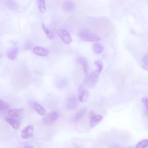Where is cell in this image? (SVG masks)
<instances>
[{
  "label": "cell",
  "instance_id": "obj_1",
  "mask_svg": "<svg viewBox=\"0 0 148 148\" xmlns=\"http://www.w3.org/2000/svg\"><path fill=\"white\" fill-rule=\"evenodd\" d=\"M92 27L101 35H103V33L107 35V33H109V24L106 18H97L92 23Z\"/></svg>",
  "mask_w": 148,
  "mask_h": 148
},
{
  "label": "cell",
  "instance_id": "obj_2",
  "mask_svg": "<svg viewBox=\"0 0 148 148\" xmlns=\"http://www.w3.org/2000/svg\"><path fill=\"white\" fill-rule=\"evenodd\" d=\"M79 36L82 40L90 42H97L101 39L99 36L86 29L81 31L79 33Z\"/></svg>",
  "mask_w": 148,
  "mask_h": 148
},
{
  "label": "cell",
  "instance_id": "obj_3",
  "mask_svg": "<svg viewBox=\"0 0 148 148\" xmlns=\"http://www.w3.org/2000/svg\"><path fill=\"white\" fill-rule=\"evenodd\" d=\"M58 118V113L56 112H51L43 118L42 123L45 125H49L57 121Z\"/></svg>",
  "mask_w": 148,
  "mask_h": 148
},
{
  "label": "cell",
  "instance_id": "obj_4",
  "mask_svg": "<svg viewBox=\"0 0 148 148\" xmlns=\"http://www.w3.org/2000/svg\"><path fill=\"white\" fill-rule=\"evenodd\" d=\"M103 119L102 116L96 114L94 111H91L88 114V121L91 127L97 125Z\"/></svg>",
  "mask_w": 148,
  "mask_h": 148
},
{
  "label": "cell",
  "instance_id": "obj_5",
  "mask_svg": "<svg viewBox=\"0 0 148 148\" xmlns=\"http://www.w3.org/2000/svg\"><path fill=\"white\" fill-rule=\"evenodd\" d=\"M57 34L59 38L62 40V41L65 44H70L72 40V37L69 33L64 29H60L57 31Z\"/></svg>",
  "mask_w": 148,
  "mask_h": 148
},
{
  "label": "cell",
  "instance_id": "obj_6",
  "mask_svg": "<svg viewBox=\"0 0 148 148\" xmlns=\"http://www.w3.org/2000/svg\"><path fill=\"white\" fill-rule=\"evenodd\" d=\"M34 128L31 125L26 126L24 129L22 130L20 133L21 138L23 139H28L34 136Z\"/></svg>",
  "mask_w": 148,
  "mask_h": 148
},
{
  "label": "cell",
  "instance_id": "obj_7",
  "mask_svg": "<svg viewBox=\"0 0 148 148\" xmlns=\"http://www.w3.org/2000/svg\"><path fill=\"white\" fill-rule=\"evenodd\" d=\"M33 52L39 56H47L49 54V50L43 47L36 46L33 49Z\"/></svg>",
  "mask_w": 148,
  "mask_h": 148
},
{
  "label": "cell",
  "instance_id": "obj_8",
  "mask_svg": "<svg viewBox=\"0 0 148 148\" xmlns=\"http://www.w3.org/2000/svg\"><path fill=\"white\" fill-rule=\"evenodd\" d=\"M6 121L10 124L14 129L17 130L19 129L20 124L19 121L15 117H7L5 119Z\"/></svg>",
  "mask_w": 148,
  "mask_h": 148
},
{
  "label": "cell",
  "instance_id": "obj_9",
  "mask_svg": "<svg viewBox=\"0 0 148 148\" xmlns=\"http://www.w3.org/2000/svg\"><path fill=\"white\" fill-rule=\"evenodd\" d=\"M31 105L32 108L34 109V110L37 113H38L39 115H40V116L45 115V113H46L45 110L44 108H43V106H42L40 105H39V103L35 102H31Z\"/></svg>",
  "mask_w": 148,
  "mask_h": 148
},
{
  "label": "cell",
  "instance_id": "obj_10",
  "mask_svg": "<svg viewBox=\"0 0 148 148\" xmlns=\"http://www.w3.org/2000/svg\"><path fill=\"white\" fill-rule=\"evenodd\" d=\"M75 3L73 1L71 0H66L63 3L62 8L65 11H72L75 9Z\"/></svg>",
  "mask_w": 148,
  "mask_h": 148
},
{
  "label": "cell",
  "instance_id": "obj_11",
  "mask_svg": "<svg viewBox=\"0 0 148 148\" xmlns=\"http://www.w3.org/2000/svg\"><path fill=\"white\" fill-rule=\"evenodd\" d=\"M17 54H18V50L16 47L9 49V50H7L6 53V55L7 57L11 60H16L17 57Z\"/></svg>",
  "mask_w": 148,
  "mask_h": 148
},
{
  "label": "cell",
  "instance_id": "obj_12",
  "mask_svg": "<svg viewBox=\"0 0 148 148\" xmlns=\"http://www.w3.org/2000/svg\"><path fill=\"white\" fill-rule=\"evenodd\" d=\"M23 113V109H10L8 110V114L10 117H18Z\"/></svg>",
  "mask_w": 148,
  "mask_h": 148
},
{
  "label": "cell",
  "instance_id": "obj_13",
  "mask_svg": "<svg viewBox=\"0 0 148 148\" xmlns=\"http://www.w3.org/2000/svg\"><path fill=\"white\" fill-rule=\"evenodd\" d=\"M77 103V99L75 95H71L67 99V106L68 108L72 109L75 107Z\"/></svg>",
  "mask_w": 148,
  "mask_h": 148
},
{
  "label": "cell",
  "instance_id": "obj_14",
  "mask_svg": "<svg viewBox=\"0 0 148 148\" xmlns=\"http://www.w3.org/2000/svg\"><path fill=\"white\" fill-rule=\"evenodd\" d=\"M77 62L82 66L84 73H87L88 71V64L86 60L83 57H80L77 58Z\"/></svg>",
  "mask_w": 148,
  "mask_h": 148
},
{
  "label": "cell",
  "instance_id": "obj_15",
  "mask_svg": "<svg viewBox=\"0 0 148 148\" xmlns=\"http://www.w3.org/2000/svg\"><path fill=\"white\" fill-rule=\"evenodd\" d=\"M88 92L87 90H83L78 96V100L80 102H85L87 99V98L88 97Z\"/></svg>",
  "mask_w": 148,
  "mask_h": 148
},
{
  "label": "cell",
  "instance_id": "obj_16",
  "mask_svg": "<svg viewBox=\"0 0 148 148\" xmlns=\"http://www.w3.org/2000/svg\"><path fill=\"white\" fill-rule=\"evenodd\" d=\"M37 6L40 13H45L46 12L45 0H36Z\"/></svg>",
  "mask_w": 148,
  "mask_h": 148
},
{
  "label": "cell",
  "instance_id": "obj_17",
  "mask_svg": "<svg viewBox=\"0 0 148 148\" xmlns=\"http://www.w3.org/2000/svg\"><path fill=\"white\" fill-rule=\"evenodd\" d=\"M101 73L97 69L93 71L91 74H90V79L92 83L95 84L97 82V80L99 77V75Z\"/></svg>",
  "mask_w": 148,
  "mask_h": 148
},
{
  "label": "cell",
  "instance_id": "obj_18",
  "mask_svg": "<svg viewBox=\"0 0 148 148\" xmlns=\"http://www.w3.org/2000/svg\"><path fill=\"white\" fill-rule=\"evenodd\" d=\"M92 49L94 50V51L96 53V54H101L103 52V46L98 43H96L95 44L93 45L92 46Z\"/></svg>",
  "mask_w": 148,
  "mask_h": 148
},
{
  "label": "cell",
  "instance_id": "obj_19",
  "mask_svg": "<svg viewBox=\"0 0 148 148\" xmlns=\"http://www.w3.org/2000/svg\"><path fill=\"white\" fill-rule=\"evenodd\" d=\"M42 29H43L44 32H45V34H46V35L49 39H53V38L54 36V34L46 25H45L44 24H42Z\"/></svg>",
  "mask_w": 148,
  "mask_h": 148
},
{
  "label": "cell",
  "instance_id": "obj_20",
  "mask_svg": "<svg viewBox=\"0 0 148 148\" xmlns=\"http://www.w3.org/2000/svg\"><path fill=\"white\" fill-rule=\"evenodd\" d=\"M148 147V139H143L138 142L136 148H146Z\"/></svg>",
  "mask_w": 148,
  "mask_h": 148
},
{
  "label": "cell",
  "instance_id": "obj_21",
  "mask_svg": "<svg viewBox=\"0 0 148 148\" xmlns=\"http://www.w3.org/2000/svg\"><path fill=\"white\" fill-rule=\"evenodd\" d=\"M10 105L7 102L2 101V99H0V110H4L10 109Z\"/></svg>",
  "mask_w": 148,
  "mask_h": 148
},
{
  "label": "cell",
  "instance_id": "obj_22",
  "mask_svg": "<svg viewBox=\"0 0 148 148\" xmlns=\"http://www.w3.org/2000/svg\"><path fill=\"white\" fill-rule=\"evenodd\" d=\"M86 111V109H82L80 110H79L78 112H77L75 116V121H77L79 120H80L82 117V116L84 114Z\"/></svg>",
  "mask_w": 148,
  "mask_h": 148
},
{
  "label": "cell",
  "instance_id": "obj_23",
  "mask_svg": "<svg viewBox=\"0 0 148 148\" xmlns=\"http://www.w3.org/2000/svg\"><path fill=\"white\" fill-rule=\"evenodd\" d=\"M95 65L97 66V70L99 72H101V71L103 69V62L101 60H97L94 62Z\"/></svg>",
  "mask_w": 148,
  "mask_h": 148
},
{
  "label": "cell",
  "instance_id": "obj_24",
  "mask_svg": "<svg viewBox=\"0 0 148 148\" xmlns=\"http://www.w3.org/2000/svg\"><path fill=\"white\" fill-rule=\"evenodd\" d=\"M142 61L144 63V64H147L148 65V54L145 55L143 58H142Z\"/></svg>",
  "mask_w": 148,
  "mask_h": 148
},
{
  "label": "cell",
  "instance_id": "obj_25",
  "mask_svg": "<svg viewBox=\"0 0 148 148\" xmlns=\"http://www.w3.org/2000/svg\"><path fill=\"white\" fill-rule=\"evenodd\" d=\"M141 100H142V102L145 104V103H146V102H148V98H147V97H142V99H141Z\"/></svg>",
  "mask_w": 148,
  "mask_h": 148
},
{
  "label": "cell",
  "instance_id": "obj_26",
  "mask_svg": "<svg viewBox=\"0 0 148 148\" xmlns=\"http://www.w3.org/2000/svg\"><path fill=\"white\" fill-rule=\"evenodd\" d=\"M142 68L146 70V71H148V65L147 64H144L142 65Z\"/></svg>",
  "mask_w": 148,
  "mask_h": 148
},
{
  "label": "cell",
  "instance_id": "obj_27",
  "mask_svg": "<svg viewBox=\"0 0 148 148\" xmlns=\"http://www.w3.org/2000/svg\"><path fill=\"white\" fill-rule=\"evenodd\" d=\"M24 148H34V147L31 146H29V145H25Z\"/></svg>",
  "mask_w": 148,
  "mask_h": 148
},
{
  "label": "cell",
  "instance_id": "obj_28",
  "mask_svg": "<svg viewBox=\"0 0 148 148\" xmlns=\"http://www.w3.org/2000/svg\"><path fill=\"white\" fill-rule=\"evenodd\" d=\"M145 106H146V108L147 109V110H148V102H146V103H145Z\"/></svg>",
  "mask_w": 148,
  "mask_h": 148
},
{
  "label": "cell",
  "instance_id": "obj_29",
  "mask_svg": "<svg viewBox=\"0 0 148 148\" xmlns=\"http://www.w3.org/2000/svg\"><path fill=\"white\" fill-rule=\"evenodd\" d=\"M128 148H129V147H128Z\"/></svg>",
  "mask_w": 148,
  "mask_h": 148
}]
</instances>
